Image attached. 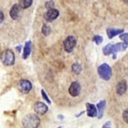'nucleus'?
Here are the masks:
<instances>
[{
	"instance_id": "obj_1",
	"label": "nucleus",
	"mask_w": 128,
	"mask_h": 128,
	"mask_svg": "<svg viewBox=\"0 0 128 128\" xmlns=\"http://www.w3.org/2000/svg\"><path fill=\"white\" fill-rule=\"evenodd\" d=\"M22 124L25 127L29 128H36L38 127L40 124V119L37 115L30 114L26 115L22 119Z\"/></svg>"
},
{
	"instance_id": "obj_2",
	"label": "nucleus",
	"mask_w": 128,
	"mask_h": 128,
	"mask_svg": "<svg viewBox=\"0 0 128 128\" xmlns=\"http://www.w3.org/2000/svg\"><path fill=\"white\" fill-rule=\"evenodd\" d=\"M98 74L102 79L109 80L112 76V70L107 64H103L98 68Z\"/></svg>"
},
{
	"instance_id": "obj_3",
	"label": "nucleus",
	"mask_w": 128,
	"mask_h": 128,
	"mask_svg": "<svg viewBox=\"0 0 128 128\" xmlns=\"http://www.w3.org/2000/svg\"><path fill=\"white\" fill-rule=\"evenodd\" d=\"M0 58L5 65L10 66L13 65L15 62V54L11 50H6L3 52Z\"/></svg>"
},
{
	"instance_id": "obj_4",
	"label": "nucleus",
	"mask_w": 128,
	"mask_h": 128,
	"mask_svg": "<svg viewBox=\"0 0 128 128\" xmlns=\"http://www.w3.org/2000/svg\"><path fill=\"white\" fill-rule=\"evenodd\" d=\"M76 44V39L74 36H68L63 43L64 45V49L66 52L68 53H70L73 51L75 46Z\"/></svg>"
},
{
	"instance_id": "obj_5",
	"label": "nucleus",
	"mask_w": 128,
	"mask_h": 128,
	"mask_svg": "<svg viewBox=\"0 0 128 128\" xmlns=\"http://www.w3.org/2000/svg\"><path fill=\"white\" fill-rule=\"evenodd\" d=\"M18 88L23 94H27L32 89V84L28 80H22L19 82Z\"/></svg>"
},
{
	"instance_id": "obj_6",
	"label": "nucleus",
	"mask_w": 128,
	"mask_h": 128,
	"mask_svg": "<svg viewBox=\"0 0 128 128\" xmlns=\"http://www.w3.org/2000/svg\"><path fill=\"white\" fill-rule=\"evenodd\" d=\"M59 15H60L59 11L53 8L50 9H48V11L45 13L44 18L47 22H53V20H55L56 18H58Z\"/></svg>"
},
{
	"instance_id": "obj_7",
	"label": "nucleus",
	"mask_w": 128,
	"mask_h": 128,
	"mask_svg": "<svg viewBox=\"0 0 128 128\" xmlns=\"http://www.w3.org/2000/svg\"><path fill=\"white\" fill-rule=\"evenodd\" d=\"M81 90V86L78 81L73 82L69 88V93L72 97H77Z\"/></svg>"
},
{
	"instance_id": "obj_8",
	"label": "nucleus",
	"mask_w": 128,
	"mask_h": 128,
	"mask_svg": "<svg viewBox=\"0 0 128 128\" xmlns=\"http://www.w3.org/2000/svg\"><path fill=\"white\" fill-rule=\"evenodd\" d=\"M127 46L128 45L126 44L125 43H117V44H113L112 52H111V54H113V58L116 59L117 52L126 50V48H127Z\"/></svg>"
},
{
	"instance_id": "obj_9",
	"label": "nucleus",
	"mask_w": 128,
	"mask_h": 128,
	"mask_svg": "<svg viewBox=\"0 0 128 128\" xmlns=\"http://www.w3.org/2000/svg\"><path fill=\"white\" fill-rule=\"evenodd\" d=\"M34 110L37 114L43 115L48 110V107L42 102H36L34 104Z\"/></svg>"
},
{
	"instance_id": "obj_10",
	"label": "nucleus",
	"mask_w": 128,
	"mask_h": 128,
	"mask_svg": "<svg viewBox=\"0 0 128 128\" xmlns=\"http://www.w3.org/2000/svg\"><path fill=\"white\" fill-rule=\"evenodd\" d=\"M20 13H21V8L19 6V4H15L13 7H12V8L10 10V12H9L11 18L14 20H16L19 18Z\"/></svg>"
},
{
	"instance_id": "obj_11",
	"label": "nucleus",
	"mask_w": 128,
	"mask_h": 128,
	"mask_svg": "<svg viewBox=\"0 0 128 128\" xmlns=\"http://www.w3.org/2000/svg\"><path fill=\"white\" fill-rule=\"evenodd\" d=\"M87 106V115L90 118H95L97 115V108L94 105V104H90V103H87L86 104Z\"/></svg>"
},
{
	"instance_id": "obj_12",
	"label": "nucleus",
	"mask_w": 128,
	"mask_h": 128,
	"mask_svg": "<svg viewBox=\"0 0 128 128\" xmlns=\"http://www.w3.org/2000/svg\"><path fill=\"white\" fill-rule=\"evenodd\" d=\"M126 88H127V86H126V81L125 80H121L117 85V93L120 95H122L126 92Z\"/></svg>"
},
{
	"instance_id": "obj_13",
	"label": "nucleus",
	"mask_w": 128,
	"mask_h": 128,
	"mask_svg": "<svg viewBox=\"0 0 128 128\" xmlns=\"http://www.w3.org/2000/svg\"><path fill=\"white\" fill-rule=\"evenodd\" d=\"M123 29H117V28H107V33L108 38L110 39L113 38L116 36H118L119 34L123 33Z\"/></svg>"
},
{
	"instance_id": "obj_14",
	"label": "nucleus",
	"mask_w": 128,
	"mask_h": 128,
	"mask_svg": "<svg viewBox=\"0 0 128 128\" xmlns=\"http://www.w3.org/2000/svg\"><path fill=\"white\" fill-rule=\"evenodd\" d=\"M31 46H32V42L30 41L26 42L24 47V52H23V58L24 59H26L29 56L31 53Z\"/></svg>"
},
{
	"instance_id": "obj_15",
	"label": "nucleus",
	"mask_w": 128,
	"mask_h": 128,
	"mask_svg": "<svg viewBox=\"0 0 128 128\" xmlns=\"http://www.w3.org/2000/svg\"><path fill=\"white\" fill-rule=\"evenodd\" d=\"M97 108H98V110H99V113L98 114V118L99 119H101L102 117H103V110L105 109V107H106V101L105 100H101L100 103L97 104Z\"/></svg>"
},
{
	"instance_id": "obj_16",
	"label": "nucleus",
	"mask_w": 128,
	"mask_h": 128,
	"mask_svg": "<svg viewBox=\"0 0 128 128\" xmlns=\"http://www.w3.org/2000/svg\"><path fill=\"white\" fill-rule=\"evenodd\" d=\"M32 3V0H19V6L22 9L30 7Z\"/></svg>"
},
{
	"instance_id": "obj_17",
	"label": "nucleus",
	"mask_w": 128,
	"mask_h": 128,
	"mask_svg": "<svg viewBox=\"0 0 128 128\" xmlns=\"http://www.w3.org/2000/svg\"><path fill=\"white\" fill-rule=\"evenodd\" d=\"M72 71L74 74H79L81 72V71H82V67H81V64L79 63H74L72 65Z\"/></svg>"
},
{
	"instance_id": "obj_18",
	"label": "nucleus",
	"mask_w": 128,
	"mask_h": 128,
	"mask_svg": "<svg viewBox=\"0 0 128 128\" xmlns=\"http://www.w3.org/2000/svg\"><path fill=\"white\" fill-rule=\"evenodd\" d=\"M112 48H113V44H108L106 45L105 47H103V53L104 55H110L112 52Z\"/></svg>"
},
{
	"instance_id": "obj_19",
	"label": "nucleus",
	"mask_w": 128,
	"mask_h": 128,
	"mask_svg": "<svg viewBox=\"0 0 128 128\" xmlns=\"http://www.w3.org/2000/svg\"><path fill=\"white\" fill-rule=\"evenodd\" d=\"M50 32H51V28H50V27L49 26L43 25V26L42 28V33L44 34V36H49Z\"/></svg>"
},
{
	"instance_id": "obj_20",
	"label": "nucleus",
	"mask_w": 128,
	"mask_h": 128,
	"mask_svg": "<svg viewBox=\"0 0 128 128\" xmlns=\"http://www.w3.org/2000/svg\"><path fill=\"white\" fill-rule=\"evenodd\" d=\"M120 38L124 42V43L128 45V33H123L120 36Z\"/></svg>"
},
{
	"instance_id": "obj_21",
	"label": "nucleus",
	"mask_w": 128,
	"mask_h": 128,
	"mask_svg": "<svg viewBox=\"0 0 128 128\" xmlns=\"http://www.w3.org/2000/svg\"><path fill=\"white\" fill-rule=\"evenodd\" d=\"M93 40H94V42L97 44H100L103 42V37L100 36H96L94 37V38H93Z\"/></svg>"
},
{
	"instance_id": "obj_22",
	"label": "nucleus",
	"mask_w": 128,
	"mask_h": 128,
	"mask_svg": "<svg viewBox=\"0 0 128 128\" xmlns=\"http://www.w3.org/2000/svg\"><path fill=\"white\" fill-rule=\"evenodd\" d=\"M123 119L125 123L128 124V108L125 110L123 113Z\"/></svg>"
},
{
	"instance_id": "obj_23",
	"label": "nucleus",
	"mask_w": 128,
	"mask_h": 128,
	"mask_svg": "<svg viewBox=\"0 0 128 128\" xmlns=\"http://www.w3.org/2000/svg\"><path fill=\"white\" fill-rule=\"evenodd\" d=\"M41 93H42V96L43 99H44L46 102H47V103L51 104V101L50 100V99H49V98H48L47 94H46V93L43 90H41Z\"/></svg>"
},
{
	"instance_id": "obj_24",
	"label": "nucleus",
	"mask_w": 128,
	"mask_h": 128,
	"mask_svg": "<svg viewBox=\"0 0 128 128\" xmlns=\"http://www.w3.org/2000/svg\"><path fill=\"white\" fill-rule=\"evenodd\" d=\"M54 7V2L53 1H48L46 2V8L47 9H50V8H53Z\"/></svg>"
},
{
	"instance_id": "obj_25",
	"label": "nucleus",
	"mask_w": 128,
	"mask_h": 128,
	"mask_svg": "<svg viewBox=\"0 0 128 128\" xmlns=\"http://www.w3.org/2000/svg\"><path fill=\"white\" fill-rule=\"evenodd\" d=\"M3 20H4V14L2 11H0V24L3 22Z\"/></svg>"
},
{
	"instance_id": "obj_26",
	"label": "nucleus",
	"mask_w": 128,
	"mask_h": 128,
	"mask_svg": "<svg viewBox=\"0 0 128 128\" xmlns=\"http://www.w3.org/2000/svg\"><path fill=\"white\" fill-rule=\"evenodd\" d=\"M110 122H107V124H104V126H103V127H110Z\"/></svg>"
},
{
	"instance_id": "obj_27",
	"label": "nucleus",
	"mask_w": 128,
	"mask_h": 128,
	"mask_svg": "<svg viewBox=\"0 0 128 128\" xmlns=\"http://www.w3.org/2000/svg\"><path fill=\"white\" fill-rule=\"evenodd\" d=\"M123 2H124L126 5H128V0H123Z\"/></svg>"
}]
</instances>
